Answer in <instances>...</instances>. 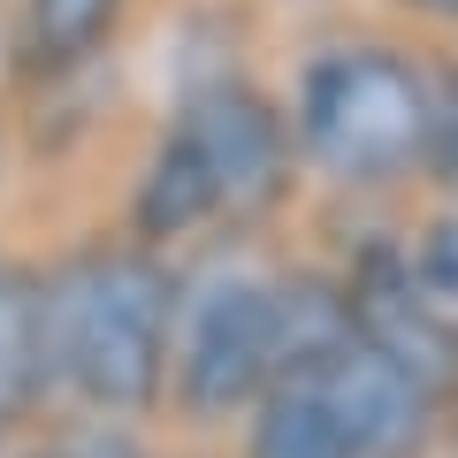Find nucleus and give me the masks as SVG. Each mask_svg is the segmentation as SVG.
<instances>
[{
  "instance_id": "6e6552de",
  "label": "nucleus",
  "mask_w": 458,
  "mask_h": 458,
  "mask_svg": "<svg viewBox=\"0 0 458 458\" xmlns=\"http://www.w3.org/2000/svg\"><path fill=\"white\" fill-rule=\"evenodd\" d=\"M38 375V298L16 276H0V428L16 412V397Z\"/></svg>"
},
{
  "instance_id": "f257e3e1",
  "label": "nucleus",
  "mask_w": 458,
  "mask_h": 458,
  "mask_svg": "<svg viewBox=\"0 0 458 458\" xmlns=\"http://www.w3.org/2000/svg\"><path fill=\"white\" fill-rule=\"evenodd\" d=\"M168 276L153 260H84L38 313V352L54 344L62 375L92 405H146L161 382Z\"/></svg>"
},
{
  "instance_id": "f8f14e48",
  "label": "nucleus",
  "mask_w": 458,
  "mask_h": 458,
  "mask_svg": "<svg viewBox=\"0 0 458 458\" xmlns=\"http://www.w3.org/2000/svg\"><path fill=\"white\" fill-rule=\"evenodd\" d=\"M420 8H436V16H458V0H420Z\"/></svg>"
},
{
  "instance_id": "423d86ee",
  "label": "nucleus",
  "mask_w": 458,
  "mask_h": 458,
  "mask_svg": "<svg viewBox=\"0 0 458 458\" xmlns=\"http://www.w3.org/2000/svg\"><path fill=\"white\" fill-rule=\"evenodd\" d=\"M176 138L191 146L214 207H252V199L276 191L283 138H276V114H267L252 92H207L191 114H183Z\"/></svg>"
},
{
  "instance_id": "9b49d317",
  "label": "nucleus",
  "mask_w": 458,
  "mask_h": 458,
  "mask_svg": "<svg viewBox=\"0 0 458 458\" xmlns=\"http://www.w3.org/2000/svg\"><path fill=\"white\" fill-rule=\"evenodd\" d=\"M428 131H436V161H443V183L458 191V84L443 92V114H428Z\"/></svg>"
},
{
  "instance_id": "7ed1b4c3",
  "label": "nucleus",
  "mask_w": 458,
  "mask_h": 458,
  "mask_svg": "<svg viewBox=\"0 0 458 458\" xmlns=\"http://www.w3.org/2000/svg\"><path fill=\"white\" fill-rule=\"evenodd\" d=\"M267 375H276V291L260 283L207 291V306L191 313V344H183V405L229 412Z\"/></svg>"
},
{
  "instance_id": "0eeeda50",
  "label": "nucleus",
  "mask_w": 458,
  "mask_h": 458,
  "mask_svg": "<svg viewBox=\"0 0 458 458\" xmlns=\"http://www.w3.org/2000/svg\"><path fill=\"white\" fill-rule=\"evenodd\" d=\"M252 458H352V443L336 436V420L321 412V397L306 382H283L267 397V420H260V443Z\"/></svg>"
},
{
  "instance_id": "1a4fd4ad",
  "label": "nucleus",
  "mask_w": 458,
  "mask_h": 458,
  "mask_svg": "<svg viewBox=\"0 0 458 458\" xmlns=\"http://www.w3.org/2000/svg\"><path fill=\"white\" fill-rule=\"evenodd\" d=\"M123 0H31V47L47 62H77L99 31L114 23Z\"/></svg>"
},
{
  "instance_id": "9d476101",
  "label": "nucleus",
  "mask_w": 458,
  "mask_h": 458,
  "mask_svg": "<svg viewBox=\"0 0 458 458\" xmlns=\"http://www.w3.org/2000/svg\"><path fill=\"white\" fill-rule=\"evenodd\" d=\"M420 291L436 298V306L458 313V222H443L436 237H428V260H420Z\"/></svg>"
},
{
  "instance_id": "39448f33",
  "label": "nucleus",
  "mask_w": 458,
  "mask_h": 458,
  "mask_svg": "<svg viewBox=\"0 0 458 458\" xmlns=\"http://www.w3.org/2000/svg\"><path fill=\"white\" fill-rule=\"evenodd\" d=\"M352 321H360L367 352H382L420 397H443L458 382V336H451V321L436 313V298H428L390 252H375V260L360 267V283H352Z\"/></svg>"
},
{
  "instance_id": "f03ea898",
  "label": "nucleus",
  "mask_w": 458,
  "mask_h": 458,
  "mask_svg": "<svg viewBox=\"0 0 458 458\" xmlns=\"http://www.w3.org/2000/svg\"><path fill=\"white\" fill-rule=\"evenodd\" d=\"M298 123L328 176L382 183L428 146V92L397 54H328L306 77Z\"/></svg>"
},
{
  "instance_id": "20e7f679",
  "label": "nucleus",
  "mask_w": 458,
  "mask_h": 458,
  "mask_svg": "<svg viewBox=\"0 0 458 458\" xmlns=\"http://www.w3.org/2000/svg\"><path fill=\"white\" fill-rule=\"evenodd\" d=\"M291 382H306V390L321 397V412L336 420V436L352 443V458H397V451L420 443L428 397L412 390L382 352H367V344H352V336H344L328 360H313L306 375H291Z\"/></svg>"
}]
</instances>
